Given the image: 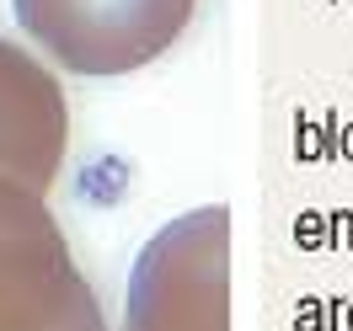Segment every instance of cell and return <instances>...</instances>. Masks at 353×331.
Segmentation results:
<instances>
[{
	"instance_id": "obj_1",
	"label": "cell",
	"mask_w": 353,
	"mask_h": 331,
	"mask_svg": "<svg viewBox=\"0 0 353 331\" xmlns=\"http://www.w3.org/2000/svg\"><path fill=\"white\" fill-rule=\"evenodd\" d=\"M0 331H102L43 193L0 171Z\"/></svg>"
},
{
	"instance_id": "obj_3",
	"label": "cell",
	"mask_w": 353,
	"mask_h": 331,
	"mask_svg": "<svg viewBox=\"0 0 353 331\" xmlns=\"http://www.w3.org/2000/svg\"><path fill=\"white\" fill-rule=\"evenodd\" d=\"M65 160V96L32 54L0 43V171L43 193Z\"/></svg>"
},
{
	"instance_id": "obj_2",
	"label": "cell",
	"mask_w": 353,
	"mask_h": 331,
	"mask_svg": "<svg viewBox=\"0 0 353 331\" xmlns=\"http://www.w3.org/2000/svg\"><path fill=\"white\" fill-rule=\"evenodd\" d=\"M17 22L75 75H129L188 32L199 0H11Z\"/></svg>"
}]
</instances>
